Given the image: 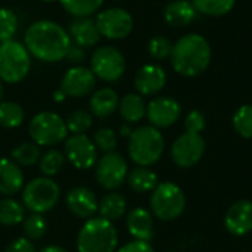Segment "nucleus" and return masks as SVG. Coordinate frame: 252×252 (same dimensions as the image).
Listing matches in <instances>:
<instances>
[{
  "instance_id": "9",
  "label": "nucleus",
  "mask_w": 252,
  "mask_h": 252,
  "mask_svg": "<svg viewBox=\"0 0 252 252\" xmlns=\"http://www.w3.org/2000/svg\"><path fill=\"white\" fill-rule=\"evenodd\" d=\"M126 58L114 46L97 47L90 58V69L96 75L108 83L118 81L126 72Z\"/></svg>"
},
{
  "instance_id": "44",
  "label": "nucleus",
  "mask_w": 252,
  "mask_h": 252,
  "mask_svg": "<svg viewBox=\"0 0 252 252\" xmlns=\"http://www.w3.org/2000/svg\"><path fill=\"white\" fill-rule=\"evenodd\" d=\"M131 131H133V130L130 128V124H127V126H123V127H121V134H123V136H130V134H131Z\"/></svg>"
},
{
  "instance_id": "39",
  "label": "nucleus",
  "mask_w": 252,
  "mask_h": 252,
  "mask_svg": "<svg viewBox=\"0 0 252 252\" xmlns=\"http://www.w3.org/2000/svg\"><path fill=\"white\" fill-rule=\"evenodd\" d=\"M205 124H207V120L201 111H190L185 118V127L188 133L201 134L205 128Z\"/></svg>"
},
{
  "instance_id": "47",
  "label": "nucleus",
  "mask_w": 252,
  "mask_h": 252,
  "mask_svg": "<svg viewBox=\"0 0 252 252\" xmlns=\"http://www.w3.org/2000/svg\"><path fill=\"white\" fill-rule=\"evenodd\" d=\"M41 1H46V3H52V1H56V0H41Z\"/></svg>"
},
{
  "instance_id": "29",
  "label": "nucleus",
  "mask_w": 252,
  "mask_h": 252,
  "mask_svg": "<svg viewBox=\"0 0 252 252\" xmlns=\"http://www.w3.org/2000/svg\"><path fill=\"white\" fill-rule=\"evenodd\" d=\"M61 6L72 15L74 18H84L92 16L94 12H97L105 0H59Z\"/></svg>"
},
{
  "instance_id": "17",
  "label": "nucleus",
  "mask_w": 252,
  "mask_h": 252,
  "mask_svg": "<svg viewBox=\"0 0 252 252\" xmlns=\"http://www.w3.org/2000/svg\"><path fill=\"white\" fill-rule=\"evenodd\" d=\"M65 202H66V208L71 211V214H74L78 219H84V220L92 219L99 210V202H97L96 195L84 186L71 189L66 193Z\"/></svg>"
},
{
  "instance_id": "40",
  "label": "nucleus",
  "mask_w": 252,
  "mask_h": 252,
  "mask_svg": "<svg viewBox=\"0 0 252 252\" xmlns=\"http://www.w3.org/2000/svg\"><path fill=\"white\" fill-rule=\"evenodd\" d=\"M4 252H37L35 251V245L32 241H30L28 238H16L15 241H12L6 251Z\"/></svg>"
},
{
  "instance_id": "34",
  "label": "nucleus",
  "mask_w": 252,
  "mask_h": 252,
  "mask_svg": "<svg viewBox=\"0 0 252 252\" xmlns=\"http://www.w3.org/2000/svg\"><path fill=\"white\" fill-rule=\"evenodd\" d=\"M65 123H66L68 133L71 131L72 134H86L93 124V118L90 112L84 109H77L68 115Z\"/></svg>"
},
{
  "instance_id": "19",
  "label": "nucleus",
  "mask_w": 252,
  "mask_h": 252,
  "mask_svg": "<svg viewBox=\"0 0 252 252\" xmlns=\"http://www.w3.org/2000/svg\"><path fill=\"white\" fill-rule=\"evenodd\" d=\"M68 34H69L71 43L77 44L83 49L97 44L102 37L97 30L96 19H93L90 16L75 18L68 27Z\"/></svg>"
},
{
  "instance_id": "8",
  "label": "nucleus",
  "mask_w": 252,
  "mask_h": 252,
  "mask_svg": "<svg viewBox=\"0 0 252 252\" xmlns=\"http://www.w3.org/2000/svg\"><path fill=\"white\" fill-rule=\"evenodd\" d=\"M32 142L38 146H55L66 139L68 128L65 120L50 111L38 112L28 126Z\"/></svg>"
},
{
  "instance_id": "21",
  "label": "nucleus",
  "mask_w": 252,
  "mask_h": 252,
  "mask_svg": "<svg viewBox=\"0 0 252 252\" xmlns=\"http://www.w3.org/2000/svg\"><path fill=\"white\" fill-rule=\"evenodd\" d=\"M128 233L136 241L149 242L154 238V219L152 214L145 208H134L127 216Z\"/></svg>"
},
{
  "instance_id": "24",
  "label": "nucleus",
  "mask_w": 252,
  "mask_h": 252,
  "mask_svg": "<svg viewBox=\"0 0 252 252\" xmlns=\"http://www.w3.org/2000/svg\"><path fill=\"white\" fill-rule=\"evenodd\" d=\"M146 109H148L146 102L143 100L140 94H136V93L126 94L123 99H120V103H118L120 115L128 124L139 123L143 117H146Z\"/></svg>"
},
{
  "instance_id": "46",
  "label": "nucleus",
  "mask_w": 252,
  "mask_h": 252,
  "mask_svg": "<svg viewBox=\"0 0 252 252\" xmlns=\"http://www.w3.org/2000/svg\"><path fill=\"white\" fill-rule=\"evenodd\" d=\"M1 99H3V81L0 80V102H1Z\"/></svg>"
},
{
  "instance_id": "6",
  "label": "nucleus",
  "mask_w": 252,
  "mask_h": 252,
  "mask_svg": "<svg viewBox=\"0 0 252 252\" xmlns=\"http://www.w3.org/2000/svg\"><path fill=\"white\" fill-rule=\"evenodd\" d=\"M186 207V196L183 190L171 182L159 183L151 195V210L152 214L162 220L171 221L179 219Z\"/></svg>"
},
{
  "instance_id": "36",
  "label": "nucleus",
  "mask_w": 252,
  "mask_h": 252,
  "mask_svg": "<svg viewBox=\"0 0 252 252\" xmlns=\"http://www.w3.org/2000/svg\"><path fill=\"white\" fill-rule=\"evenodd\" d=\"M18 31V16L9 7H0V43L13 40Z\"/></svg>"
},
{
  "instance_id": "14",
  "label": "nucleus",
  "mask_w": 252,
  "mask_h": 252,
  "mask_svg": "<svg viewBox=\"0 0 252 252\" xmlns=\"http://www.w3.org/2000/svg\"><path fill=\"white\" fill-rule=\"evenodd\" d=\"M96 80L97 78L90 68L78 65L63 74L61 80V90L66 97H83L94 90Z\"/></svg>"
},
{
  "instance_id": "22",
  "label": "nucleus",
  "mask_w": 252,
  "mask_h": 252,
  "mask_svg": "<svg viewBox=\"0 0 252 252\" xmlns=\"http://www.w3.org/2000/svg\"><path fill=\"white\" fill-rule=\"evenodd\" d=\"M196 16V9L192 1L173 0L164 7V19L171 27L189 25Z\"/></svg>"
},
{
  "instance_id": "37",
  "label": "nucleus",
  "mask_w": 252,
  "mask_h": 252,
  "mask_svg": "<svg viewBox=\"0 0 252 252\" xmlns=\"http://www.w3.org/2000/svg\"><path fill=\"white\" fill-rule=\"evenodd\" d=\"M93 143H94L96 149L103 154L114 152L117 148V134L112 128L102 127V128L96 130V133L93 136Z\"/></svg>"
},
{
  "instance_id": "20",
  "label": "nucleus",
  "mask_w": 252,
  "mask_h": 252,
  "mask_svg": "<svg viewBox=\"0 0 252 252\" xmlns=\"http://www.w3.org/2000/svg\"><path fill=\"white\" fill-rule=\"evenodd\" d=\"M24 188V173L10 158L0 159V195L13 196Z\"/></svg>"
},
{
  "instance_id": "1",
  "label": "nucleus",
  "mask_w": 252,
  "mask_h": 252,
  "mask_svg": "<svg viewBox=\"0 0 252 252\" xmlns=\"http://www.w3.org/2000/svg\"><path fill=\"white\" fill-rule=\"evenodd\" d=\"M24 44L30 55L35 59L55 63L65 59L72 43L63 27L50 19H40L27 28Z\"/></svg>"
},
{
  "instance_id": "35",
  "label": "nucleus",
  "mask_w": 252,
  "mask_h": 252,
  "mask_svg": "<svg viewBox=\"0 0 252 252\" xmlns=\"http://www.w3.org/2000/svg\"><path fill=\"white\" fill-rule=\"evenodd\" d=\"M233 128L241 137L252 139V105H244L235 112Z\"/></svg>"
},
{
  "instance_id": "7",
  "label": "nucleus",
  "mask_w": 252,
  "mask_h": 252,
  "mask_svg": "<svg viewBox=\"0 0 252 252\" xmlns=\"http://www.w3.org/2000/svg\"><path fill=\"white\" fill-rule=\"evenodd\" d=\"M59 185L50 177H37L28 182L22 190V204L31 213L43 214L50 211L59 201Z\"/></svg>"
},
{
  "instance_id": "38",
  "label": "nucleus",
  "mask_w": 252,
  "mask_h": 252,
  "mask_svg": "<svg viewBox=\"0 0 252 252\" xmlns=\"http://www.w3.org/2000/svg\"><path fill=\"white\" fill-rule=\"evenodd\" d=\"M148 52L154 59H158V61L167 59L171 56L173 43L164 35H155L148 43Z\"/></svg>"
},
{
  "instance_id": "31",
  "label": "nucleus",
  "mask_w": 252,
  "mask_h": 252,
  "mask_svg": "<svg viewBox=\"0 0 252 252\" xmlns=\"http://www.w3.org/2000/svg\"><path fill=\"white\" fill-rule=\"evenodd\" d=\"M196 12L208 16H223L227 15L233 7L236 0H192Z\"/></svg>"
},
{
  "instance_id": "30",
  "label": "nucleus",
  "mask_w": 252,
  "mask_h": 252,
  "mask_svg": "<svg viewBox=\"0 0 252 252\" xmlns=\"http://www.w3.org/2000/svg\"><path fill=\"white\" fill-rule=\"evenodd\" d=\"M24 108L16 102H0V126L4 128H16L24 123Z\"/></svg>"
},
{
  "instance_id": "27",
  "label": "nucleus",
  "mask_w": 252,
  "mask_h": 252,
  "mask_svg": "<svg viewBox=\"0 0 252 252\" xmlns=\"http://www.w3.org/2000/svg\"><path fill=\"white\" fill-rule=\"evenodd\" d=\"M25 219V207L19 201L6 196L0 199V224L3 226H16L21 224Z\"/></svg>"
},
{
  "instance_id": "25",
  "label": "nucleus",
  "mask_w": 252,
  "mask_h": 252,
  "mask_svg": "<svg viewBox=\"0 0 252 252\" xmlns=\"http://www.w3.org/2000/svg\"><path fill=\"white\" fill-rule=\"evenodd\" d=\"M127 183L131 190L137 193H148L152 192L159 183L158 176L149 170L148 167H136L127 176Z\"/></svg>"
},
{
  "instance_id": "10",
  "label": "nucleus",
  "mask_w": 252,
  "mask_h": 252,
  "mask_svg": "<svg viewBox=\"0 0 252 252\" xmlns=\"http://www.w3.org/2000/svg\"><path fill=\"white\" fill-rule=\"evenodd\" d=\"M94 174H96L97 183L103 189L114 190L127 180L128 165L121 154L108 152V154H103V157L97 159Z\"/></svg>"
},
{
  "instance_id": "11",
  "label": "nucleus",
  "mask_w": 252,
  "mask_h": 252,
  "mask_svg": "<svg viewBox=\"0 0 252 252\" xmlns=\"http://www.w3.org/2000/svg\"><path fill=\"white\" fill-rule=\"evenodd\" d=\"M133 24V16L121 7L105 9L96 16V25L100 35L109 40H121L130 35Z\"/></svg>"
},
{
  "instance_id": "23",
  "label": "nucleus",
  "mask_w": 252,
  "mask_h": 252,
  "mask_svg": "<svg viewBox=\"0 0 252 252\" xmlns=\"http://www.w3.org/2000/svg\"><path fill=\"white\" fill-rule=\"evenodd\" d=\"M120 97L114 89L103 87L96 90L90 97V111L94 117L108 118L118 109Z\"/></svg>"
},
{
  "instance_id": "26",
  "label": "nucleus",
  "mask_w": 252,
  "mask_h": 252,
  "mask_svg": "<svg viewBox=\"0 0 252 252\" xmlns=\"http://www.w3.org/2000/svg\"><path fill=\"white\" fill-rule=\"evenodd\" d=\"M99 214L100 217L109 220V221H115L118 219H121L126 211H127V201L121 193L117 192H111L106 193L100 202H99Z\"/></svg>"
},
{
  "instance_id": "41",
  "label": "nucleus",
  "mask_w": 252,
  "mask_h": 252,
  "mask_svg": "<svg viewBox=\"0 0 252 252\" xmlns=\"http://www.w3.org/2000/svg\"><path fill=\"white\" fill-rule=\"evenodd\" d=\"M117 252H155V250L149 242L134 239V241L126 244L124 247H121Z\"/></svg>"
},
{
  "instance_id": "15",
  "label": "nucleus",
  "mask_w": 252,
  "mask_h": 252,
  "mask_svg": "<svg viewBox=\"0 0 252 252\" xmlns=\"http://www.w3.org/2000/svg\"><path fill=\"white\" fill-rule=\"evenodd\" d=\"M182 115L180 103L168 96L155 97L149 102L146 109V117L152 127L155 128H167L179 121Z\"/></svg>"
},
{
  "instance_id": "13",
  "label": "nucleus",
  "mask_w": 252,
  "mask_h": 252,
  "mask_svg": "<svg viewBox=\"0 0 252 252\" xmlns=\"http://www.w3.org/2000/svg\"><path fill=\"white\" fill-rule=\"evenodd\" d=\"M65 158L78 170H89L97 162V149L87 134H72L65 140Z\"/></svg>"
},
{
  "instance_id": "4",
  "label": "nucleus",
  "mask_w": 252,
  "mask_h": 252,
  "mask_svg": "<svg viewBox=\"0 0 252 252\" xmlns=\"http://www.w3.org/2000/svg\"><path fill=\"white\" fill-rule=\"evenodd\" d=\"M165 148L161 131L152 126H143L128 136V155L139 167H149L159 161Z\"/></svg>"
},
{
  "instance_id": "3",
  "label": "nucleus",
  "mask_w": 252,
  "mask_h": 252,
  "mask_svg": "<svg viewBox=\"0 0 252 252\" xmlns=\"http://www.w3.org/2000/svg\"><path fill=\"white\" fill-rule=\"evenodd\" d=\"M118 232L112 221L103 217L89 219L78 232V252H117Z\"/></svg>"
},
{
  "instance_id": "45",
  "label": "nucleus",
  "mask_w": 252,
  "mask_h": 252,
  "mask_svg": "<svg viewBox=\"0 0 252 252\" xmlns=\"http://www.w3.org/2000/svg\"><path fill=\"white\" fill-rule=\"evenodd\" d=\"M65 97H66V96L63 94V92H62V90H58V92L55 93V100H56V102H62Z\"/></svg>"
},
{
  "instance_id": "18",
  "label": "nucleus",
  "mask_w": 252,
  "mask_h": 252,
  "mask_svg": "<svg viewBox=\"0 0 252 252\" xmlns=\"http://www.w3.org/2000/svg\"><path fill=\"white\" fill-rule=\"evenodd\" d=\"M167 83V74L162 66L155 63L143 65L136 77H134V87L140 93V96H152L159 93Z\"/></svg>"
},
{
  "instance_id": "5",
  "label": "nucleus",
  "mask_w": 252,
  "mask_h": 252,
  "mask_svg": "<svg viewBox=\"0 0 252 252\" xmlns=\"http://www.w3.org/2000/svg\"><path fill=\"white\" fill-rule=\"evenodd\" d=\"M31 68V55L16 40L0 43V80L9 84L22 81Z\"/></svg>"
},
{
  "instance_id": "32",
  "label": "nucleus",
  "mask_w": 252,
  "mask_h": 252,
  "mask_svg": "<svg viewBox=\"0 0 252 252\" xmlns=\"http://www.w3.org/2000/svg\"><path fill=\"white\" fill-rule=\"evenodd\" d=\"M22 230L25 238H28L30 241H40L47 232V223L41 214L31 213L30 216H25L22 221Z\"/></svg>"
},
{
  "instance_id": "33",
  "label": "nucleus",
  "mask_w": 252,
  "mask_h": 252,
  "mask_svg": "<svg viewBox=\"0 0 252 252\" xmlns=\"http://www.w3.org/2000/svg\"><path fill=\"white\" fill-rule=\"evenodd\" d=\"M38 164H40V171L43 173V176L52 177V176L58 174L61 171V168L63 167L65 155L61 151L50 149L44 155H41Z\"/></svg>"
},
{
  "instance_id": "2",
  "label": "nucleus",
  "mask_w": 252,
  "mask_h": 252,
  "mask_svg": "<svg viewBox=\"0 0 252 252\" xmlns=\"http://www.w3.org/2000/svg\"><path fill=\"white\" fill-rule=\"evenodd\" d=\"M213 58L211 46L201 34H186L173 44L171 65L183 77H198L210 66Z\"/></svg>"
},
{
  "instance_id": "42",
  "label": "nucleus",
  "mask_w": 252,
  "mask_h": 252,
  "mask_svg": "<svg viewBox=\"0 0 252 252\" xmlns=\"http://www.w3.org/2000/svg\"><path fill=\"white\" fill-rule=\"evenodd\" d=\"M84 58H86L84 49L80 47V46H77V44H71L69 49H68V53L65 56V59L68 62H71V63H80V62L84 61Z\"/></svg>"
},
{
  "instance_id": "28",
  "label": "nucleus",
  "mask_w": 252,
  "mask_h": 252,
  "mask_svg": "<svg viewBox=\"0 0 252 252\" xmlns=\"http://www.w3.org/2000/svg\"><path fill=\"white\" fill-rule=\"evenodd\" d=\"M40 158H41L40 146L35 145L34 142L21 143L10 152V159L15 161L19 167H31L37 164Z\"/></svg>"
},
{
  "instance_id": "16",
  "label": "nucleus",
  "mask_w": 252,
  "mask_h": 252,
  "mask_svg": "<svg viewBox=\"0 0 252 252\" xmlns=\"http://www.w3.org/2000/svg\"><path fill=\"white\" fill-rule=\"evenodd\" d=\"M224 227L233 236H245L252 230V202L241 199L230 205L224 216Z\"/></svg>"
},
{
  "instance_id": "43",
  "label": "nucleus",
  "mask_w": 252,
  "mask_h": 252,
  "mask_svg": "<svg viewBox=\"0 0 252 252\" xmlns=\"http://www.w3.org/2000/svg\"><path fill=\"white\" fill-rule=\"evenodd\" d=\"M38 252H68L66 250H63L62 247H58V245H49V247H44L41 251Z\"/></svg>"
},
{
  "instance_id": "12",
  "label": "nucleus",
  "mask_w": 252,
  "mask_h": 252,
  "mask_svg": "<svg viewBox=\"0 0 252 252\" xmlns=\"http://www.w3.org/2000/svg\"><path fill=\"white\" fill-rule=\"evenodd\" d=\"M205 154V140L201 134L183 133L171 146V158L180 168H190L196 165Z\"/></svg>"
}]
</instances>
